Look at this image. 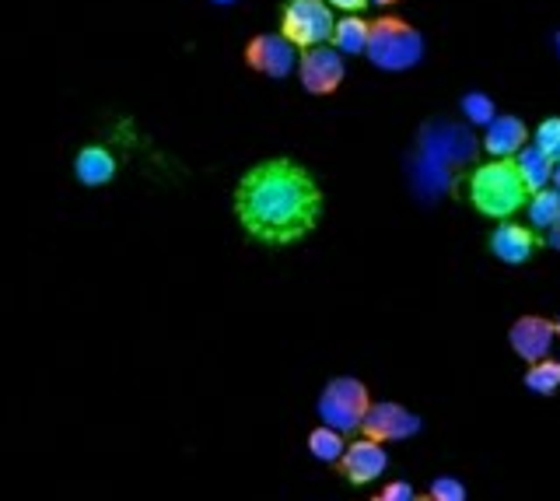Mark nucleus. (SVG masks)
<instances>
[{"label":"nucleus","mask_w":560,"mask_h":501,"mask_svg":"<svg viewBox=\"0 0 560 501\" xmlns=\"http://www.w3.org/2000/svg\"><path fill=\"white\" fill-rule=\"evenodd\" d=\"M361 431H364V439H375V442H399V439L417 435L420 418L399 404H375V407H368Z\"/></svg>","instance_id":"obj_9"},{"label":"nucleus","mask_w":560,"mask_h":501,"mask_svg":"<svg viewBox=\"0 0 560 501\" xmlns=\"http://www.w3.org/2000/svg\"><path fill=\"white\" fill-rule=\"evenodd\" d=\"M557 49H560V36H557Z\"/></svg>","instance_id":"obj_30"},{"label":"nucleus","mask_w":560,"mask_h":501,"mask_svg":"<svg viewBox=\"0 0 560 501\" xmlns=\"http://www.w3.org/2000/svg\"><path fill=\"white\" fill-rule=\"evenodd\" d=\"M298 63V46L284 36H256L245 46V67L262 78H288Z\"/></svg>","instance_id":"obj_8"},{"label":"nucleus","mask_w":560,"mask_h":501,"mask_svg":"<svg viewBox=\"0 0 560 501\" xmlns=\"http://www.w3.org/2000/svg\"><path fill=\"white\" fill-rule=\"evenodd\" d=\"M340 463V470L350 483H372L385 474V466H389V456H385V448L382 442L375 439H364V442H354V445H347L343 448V456L337 459Z\"/></svg>","instance_id":"obj_10"},{"label":"nucleus","mask_w":560,"mask_h":501,"mask_svg":"<svg viewBox=\"0 0 560 501\" xmlns=\"http://www.w3.org/2000/svg\"><path fill=\"white\" fill-rule=\"evenodd\" d=\"M431 501H463L466 498V488L455 477H438L431 483V491H428Z\"/></svg>","instance_id":"obj_22"},{"label":"nucleus","mask_w":560,"mask_h":501,"mask_svg":"<svg viewBox=\"0 0 560 501\" xmlns=\"http://www.w3.org/2000/svg\"><path fill=\"white\" fill-rule=\"evenodd\" d=\"M378 498H385V501H410V498H417V491L410 488V483H389Z\"/></svg>","instance_id":"obj_23"},{"label":"nucleus","mask_w":560,"mask_h":501,"mask_svg":"<svg viewBox=\"0 0 560 501\" xmlns=\"http://www.w3.org/2000/svg\"><path fill=\"white\" fill-rule=\"evenodd\" d=\"M553 330H557V337H560V319H557V323H553Z\"/></svg>","instance_id":"obj_29"},{"label":"nucleus","mask_w":560,"mask_h":501,"mask_svg":"<svg viewBox=\"0 0 560 501\" xmlns=\"http://www.w3.org/2000/svg\"><path fill=\"white\" fill-rule=\"evenodd\" d=\"M326 4H329V8H340V11H347V14H358V11L368 4V0H326Z\"/></svg>","instance_id":"obj_24"},{"label":"nucleus","mask_w":560,"mask_h":501,"mask_svg":"<svg viewBox=\"0 0 560 501\" xmlns=\"http://www.w3.org/2000/svg\"><path fill=\"white\" fill-rule=\"evenodd\" d=\"M560 218V189H536L533 203H529V221L536 229H550V224Z\"/></svg>","instance_id":"obj_19"},{"label":"nucleus","mask_w":560,"mask_h":501,"mask_svg":"<svg viewBox=\"0 0 560 501\" xmlns=\"http://www.w3.org/2000/svg\"><path fill=\"white\" fill-rule=\"evenodd\" d=\"M343 431H337V428H329V424H323V428H315L312 435H308V453L315 456V459H323V463H337L340 456H343Z\"/></svg>","instance_id":"obj_17"},{"label":"nucleus","mask_w":560,"mask_h":501,"mask_svg":"<svg viewBox=\"0 0 560 501\" xmlns=\"http://www.w3.org/2000/svg\"><path fill=\"white\" fill-rule=\"evenodd\" d=\"M536 235L525 229V224H512V221H504L498 224L494 232H490V253L498 256L501 264H525V260H533V253H536Z\"/></svg>","instance_id":"obj_12"},{"label":"nucleus","mask_w":560,"mask_h":501,"mask_svg":"<svg viewBox=\"0 0 560 501\" xmlns=\"http://www.w3.org/2000/svg\"><path fill=\"white\" fill-rule=\"evenodd\" d=\"M214 4H235V0H214Z\"/></svg>","instance_id":"obj_28"},{"label":"nucleus","mask_w":560,"mask_h":501,"mask_svg":"<svg viewBox=\"0 0 560 501\" xmlns=\"http://www.w3.org/2000/svg\"><path fill=\"white\" fill-rule=\"evenodd\" d=\"M547 242H550V246H553V249L560 253V218H557V221L550 224V238H547Z\"/></svg>","instance_id":"obj_25"},{"label":"nucleus","mask_w":560,"mask_h":501,"mask_svg":"<svg viewBox=\"0 0 560 501\" xmlns=\"http://www.w3.org/2000/svg\"><path fill=\"white\" fill-rule=\"evenodd\" d=\"M332 8L326 0H288L284 11H280V36L291 39L294 46H323L332 39Z\"/></svg>","instance_id":"obj_5"},{"label":"nucleus","mask_w":560,"mask_h":501,"mask_svg":"<svg viewBox=\"0 0 560 501\" xmlns=\"http://www.w3.org/2000/svg\"><path fill=\"white\" fill-rule=\"evenodd\" d=\"M536 148L547 154L550 162H560V116L542 119L536 127Z\"/></svg>","instance_id":"obj_20"},{"label":"nucleus","mask_w":560,"mask_h":501,"mask_svg":"<svg viewBox=\"0 0 560 501\" xmlns=\"http://www.w3.org/2000/svg\"><path fill=\"white\" fill-rule=\"evenodd\" d=\"M74 172H78V179L84 186H105V183H113V176H116V159L105 148L92 144V148H84L78 154Z\"/></svg>","instance_id":"obj_14"},{"label":"nucleus","mask_w":560,"mask_h":501,"mask_svg":"<svg viewBox=\"0 0 560 501\" xmlns=\"http://www.w3.org/2000/svg\"><path fill=\"white\" fill-rule=\"evenodd\" d=\"M463 113L469 124H490V119H494V102H490V95H483V92H469L463 98Z\"/></svg>","instance_id":"obj_21"},{"label":"nucleus","mask_w":560,"mask_h":501,"mask_svg":"<svg viewBox=\"0 0 560 501\" xmlns=\"http://www.w3.org/2000/svg\"><path fill=\"white\" fill-rule=\"evenodd\" d=\"M364 54L378 71H410L424 57V39L410 22L396 19V14H382V19L368 22Z\"/></svg>","instance_id":"obj_3"},{"label":"nucleus","mask_w":560,"mask_h":501,"mask_svg":"<svg viewBox=\"0 0 560 501\" xmlns=\"http://www.w3.org/2000/svg\"><path fill=\"white\" fill-rule=\"evenodd\" d=\"M553 183H557V189H560V162H553V176H550Z\"/></svg>","instance_id":"obj_27"},{"label":"nucleus","mask_w":560,"mask_h":501,"mask_svg":"<svg viewBox=\"0 0 560 501\" xmlns=\"http://www.w3.org/2000/svg\"><path fill=\"white\" fill-rule=\"evenodd\" d=\"M477 154V141L472 133L463 127H445L434 124L424 130V141H420V186L424 189H442L448 183V168L463 165Z\"/></svg>","instance_id":"obj_4"},{"label":"nucleus","mask_w":560,"mask_h":501,"mask_svg":"<svg viewBox=\"0 0 560 501\" xmlns=\"http://www.w3.org/2000/svg\"><path fill=\"white\" fill-rule=\"evenodd\" d=\"M235 214L256 242L291 246L319 224L323 189L298 162L267 159L238 179Z\"/></svg>","instance_id":"obj_1"},{"label":"nucleus","mask_w":560,"mask_h":501,"mask_svg":"<svg viewBox=\"0 0 560 501\" xmlns=\"http://www.w3.org/2000/svg\"><path fill=\"white\" fill-rule=\"evenodd\" d=\"M332 43H337L340 54H364L368 46V22L358 14H347L337 25H332Z\"/></svg>","instance_id":"obj_16"},{"label":"nucleus","mask_w":560,"mask_h":501,"mask_svg":"<svg viewBox=\"0 0 560 501\" xmlns=\"http://www.w3.org/2000/svg\"><path fill=\"white\" fill-rule=\"evenodd\" d=\"M368 407H372V400H368V386L361 383V378H332V383L323 389L319 396V418L337 428V431H358Z\"/></svg>","instance_id":"obj_6"},{"label":"nucleus","mask_w":560,"mask_h":501,"mask_svg":"<svg viewBox=\"0 0 560 501\" xmlns=\"http://www.w3.org/2000/svg\"><path fill=\"white\" fill-rule=\"evenodd\" d=\"M553 323L550 319H542V316H522L515 326H512V334H508V340H512V351L522 358V361H539V358H547L550 348H553Z\"/></svg>","instance_id":"obj_11"},{"label":"nucleus","mask_w":560,"mask_h":501,"mask_svg":"<svg viewBox=\"0 0 560 501\" xmlns=\"http://www.w3.org/2000/svg\"><path fill=\"white\" fill-rule=\"evenodd\" d=\"M525 386L539 396H553L560 389V361H550V358L533 361L529 372H525Z\"/></svg>","instance_id":"obj_18"},{"label":"nucleus","mask_w":560,"mask_h":501,"mask_svg":"<svg viewBox=\"0 0 560 501\" xmlns=\"http://www.w3.org/2000/svg\"><path fill=\"white\" fill-rule=\"evenodd\" d=\"M298 74H302V84L308 95H332L343 84V57L340 49L329 46H308L305 57L298 60Z\"/></svg>","instance_id":"obj_7"},{"label":"nucleus","mask_w":560,"mask_h":501,"mask_svg":"<svg viewBox=\"0 0 560 501\" xmlns=\"http://www.w3.org/2000/svg\"><path fill=\"white\" fill-rule=\"evenodd\" d=\"M515 168H518V176H522V183H525V189H529V194H536V189H542V186L550 183V176H553V162H550L547 154H542L536 144L518 151Z\"/></svg>","instance_id":"obj_15"},{"label":"nucleus","mask_w":560,"mask_h":501,"mask_svg":"<svg viewBox=\"0 0 560 501\" xmlns=\"http://www.w3.org/2000/svg\"><path fill=\"white\" fill-rule=\"evenodd\" d=\"M368 4H378V8H389V4H399V0H368Z\"/></svg>","instance_id":"obj_26"},{"label":"nucleus","mask_w":560,"mask_h":501,"mask_svg":"<svg viewBox=\"0 0 560 501\" xmlns=\"http://www.w3.org/2000/svg\"><path fill=\"white\" fill-rule=\"evenodd\" d=\"M525 197H529V189H525L512 159L487 162L469 176V200L487 218H512L525 203Z\"/></svg>","instance_id":"obj_2"},{"label":"nucleus","mask_w":560,"mask_h":501,"mask_svg":"<svg viewBox=\"0 0 560 501\" xmlns=\"http://www.w3.org/2000/svg\"><path fill=\"white\" fill-rule=\"evenodd\" d=\"M529 141V130L518 116H494L487 124V133H483V148L494 154V159H512L518 154Z\"/></svg>","instance_id":"obj_13"}]
</instances>
